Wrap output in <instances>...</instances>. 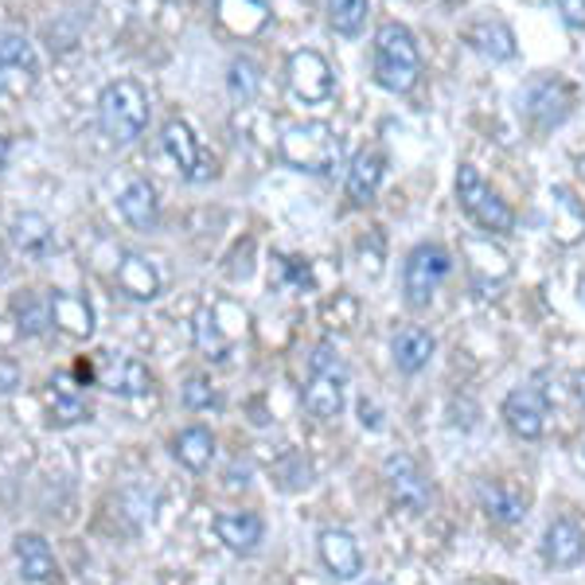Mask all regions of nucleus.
I'll use <instances>...</instances> for the list:
<instances>
[{"label":"nucleus","instance_id":"nucleus-13","mask_svg":"<svg viewBox=\"0 0 585 585\" xmlns=\"http://www.w3.org/2000/svg\"><path fill=\"white\" fill-rule=\"evenodd\" d=\"M317 551H320L325 570L336 577V582H355V577L363 574V551H360V543H355V535L343 531V526H328V531H320Z\"/></svg>","mask_w":585,"mask_h":585},{"label":"nucleus","instance_id":"nucleus-27","mask_svg":"<svg viewBox=\"0 0 585 585\" xmlns=\"http://www.w3.org/2000/svg\"><path fill=\"white\" fill-rule=\"evenodd\" d=\"M117 285H121V292H129L134 301H152L160 292L157 269H152V262L141 258V254H126V258L117 262Z\"/></svg>","mask_w":585,"mask_h":585},{"label":"nucleus","instance_id":"nucleus-29","mask_svg":"<svg viewBox=\"0 0 585 585\" xmlns=\"http://www.w3.org/2000/svg\"><path fill=\"white\" fill-rule=\"evenodd\" d=\"M102 386L109 394H121V398H137V394L149 391V371L141 360H117L114 368L102 375Z\"/></svg>","mask_w":585,"mask_h":585},{"label":"nucleus","instance_id":"nucleus-6","mask_svg":"<svg viewBox=\"0 0 585 585\" xmlns=\"http://www.w3.org/2000/svg\"><path fill=\"white\" fill-rule=\"evenodd\" d=\"M449 274H453V254L442 243L414 246L406 254V266H402V292H406L410 309H426Z\"/></svg>","mask_w":585,"mask_h":585},{"label":"nucleus","instance_id":"nucleus-7","mask_svg":"<svg viewBox=\"0 0 585 585\" xmlns=\"http://www.w3.org/2000/svg\"><path fill=\"white\" fill-rule=\"evenodd\" d=\"M519 109H523L539 129H554L562 126L574 109V91H570L566 78H554V75H539L523 86L519 94Z\"/></svg>","mask_w":585,"mask_h":585},{"label":"nucleus","instance_id":"nucleus-37","mask_svg":"<svg viewBox=\"0 0 585 585\" xmlns=\"http://www.w3.org/2000/svg\"><path fill=\"white\" fill-rule=\"evenodd\" d=\"M20 386V368L12 360H0V394H12Z\"/></svg>","mask_w":585,"mask_h":585},{"label":"nucleus","instance_id":"nucleus-28","mask_svg":"<svg viewBox=\"0 0 585 585\" xmlns=\"http://www.w3.org/2000/svg\"><path fill=\"white\" fill-rule=\"evenodd\" d=\"M325 12L336 35L355 40V35H363V28H368L371 0H325Z\"/></svg>","mask_w":585,"mask_h":585},{"label":"nucleus","instance_id":"nucleus-1","mask_svg":"<svg viewBox=\"0 0 585 585\" xmlns=\"http://www.w3.org/2000/svg\"><path fill=\"white\" fill-rule=\"evenodd\" d=\"M371 75L383 91L406 94L418 86L422 78V47L406 24L386 20L375 32V47H371Z\"/></svg>","mask_w":585,"mask_h":585},{"label":"nucleus","instance_id":"nucleus-3","mask_svg":"<svg viewBox=\"0 0 585 585\" xmlns=\"http://www.w3.org/2000/svg\"><path fill=\"white\" fill-rule=\"evenodd\" d=\"M348 394V368L336 355L332 343H317L309 355V386H305V410L317 422H336L343 414Z\"/></svg>","mask_w":585,"mask_h":585},{"label":"nucleus","instance_id":"nucleus-10","mask_svg":"<svg viewBox=\"0 0 585 585\" xmlns=\"http://www.w3.org/2000/svg\"><path fill=\"white\" fill-rule=\"evenodd\" d=\"M285 75H289V91L297 94L301 102H309V106L328 102V98H332V91H336V78H332V67H328V59L320 55V51H312V47L292 51Z\"/></svg>","mask_w":585,"mask_h":585},{"label":"nucleus","instance_id":"nucleus-35","mask_svg":"<svg viewBox=\"0 0 585 585\" xmlns=\"http://www.w3.org/2000/svg\"><path fill=\"white\" fill-rule=\"evenodd\" d=\"M180 402H184L188 410H211L219 402V394H215V386L208 383V379H188L184 383V391H180Z\"/></svg>","mask_w":585,"mask_h":585},{"label":"nucleus","instance_id":"nucleus-5","mask_svg":"<svg viewBox=\"0 0 585 585\" xmlns=\"http://www.w3.org/2000/svg\"><path fill=\"white\" fill-rule=\"evenodd\" d=\"M457 203L472 223L485 234H511L515 231V211L485 184L477 164H460L457 168Z\"/></svg>","mask_w":585,"mask_h":585},{"label":"nucleus","instance_id":"nucleus-36","mask_svg":"<svg viewBox=\"0 0 585 585\" xmlns=\"http://www.w3.org/2000/svg\"><path fill=\"white\" fill-rule=\"evenodd\" d=\"M554 9L562 12L570 28H585V0H554Z\"/></svg>","mask_w":585,"mask_h":585},{"label":"nucleus","instance_id":"nucleus-19","mask_svg":"<svg viewBox=\"0 0 585 585\" xmlns=\"http://www.w3.org/2000/svg\"><path fill=\"white\" fill-rule=\"evenodd\" d=\"M47 305H51V325H55L63 336H71V340H91L94 336V309L86 297L67 292V289H55L47 297Z\"/></svg>","mask_w":585,"mask_h":585},{"label":"nucleus","instance_id":"nucleus-25","mask_svg":"<svg viewBox=\"0 0 585 585\" xmlns=\"http://www.w3.org/2000/svg\"><path fill=\"white\" fill-rule=\"evenodd\" d=\"M176 460L188 468V472H208L211 460H215V434L208 426H188L176 434L172 442Z\"/></svg>","mask_w":585,"mask_h":585},{"label":"nucleus","instance_id":"nucleus-18","mask_svg":"<svg viewBox=\"0 0 585 585\" xmlns=\"http://www.w3.org/2000/svg\"><path fill=\"white\" fill-rule=\"evenodd\" d=\"M383 176H386L383 149H360L351 157V168H348V200L355 208H368L379 195V188H383Z\"/></svg>","mask_w":585,"mask_h":585},{"label":"nucleus","instance_id":"nucleus-33","mask_svg":"<svg viewBox=\"0 0 585 585\" xmlns=\"http://www.w3.org/2000/svg\"><path fill=\"white\" fill-rule=\"evenodd\" d=\"M195 348H200L208 360H226V351H231V343L223 340V332L215 328V317H211V312H200V317H195Z\"/></svg>","mask_w":585,"mask_h":585},{"label":"nucleus","instance_id":"nucleus-31","mask_svg":"<svg viewBox=\"0 0 585 585\" xmlns=\"http://www.w3.org/2000/svg\"><path fill=\"white\" fill-rule=\"evenodd\" d=\"M12 317H17L20 336L35 340V336H43L51 328V305L40 301L35 292H24V297H17V301H12Z\"/></svg>","mask_w":585,"mask_h":585},{"label":"nucleus","instance_id":"nucleus-32","mask_svg":"<svg viewBox=\"0 0 585 585\" xmlns=\"http://www.w3.org/2000/svg\"><path fill=\"white\" fill-rule=\"evenodd\" d=\"M226 91H231V98L234 102H254L258 98V91H262V71H258V63L254 59H246V55H238L231 63V71H226Z\"/></svg>","mask_w":585,"mask_h":585},{"label":"nucleus","instance_id":"nucleus-2","mask_svg":"<svg viewBox=\"0 0 585 585\" xmlns=\"http://www.w3.org/2000/svg\"><path fill=\"white\" fill-rule=\"evenodd\" d=\"M98 126L114 145H134L149 129V94L134 78H117L98 94Z\"/></svg>","mask_w":585,"mask_h":585},{"label":"nucleus","instance_id":"nucleus-8","mask_svg":"<svg viewBox=\"0 0 585 585\" xmlns=\"http://www.w3.org/2000/svg\"><path fill=\"white\" fill-rule=\"evenodd\" d=\"M40 78V59L28 35L20 32H0V94L4 98H24L35 91Z\"/></svg>","mask_w":585,"mask_h":585},{"label":"nucleus","instance_id":"nucleus-38","mask_svg":"<svg viewBox=\"0 0 585 585\" xmlns=\"http://www.w3.org/2000/svg\"><path fill=\"white\" fill-rule=\"evenodd\" d=\"M9 152H12V141H9L4 134H0V172L9 168Z\"/></svg>","mask_w":585,"mask_h":585},{"label":"nucleus","instance_id":"nucleus-41","mask_svg":"<svg viewBox=\"0 0 585 585\" xmlns=\"http://www.w3.org/2000/svg\"><path fill=\"white\" fill-rule=\"evenodd\" d=\"M582 176H585V160H582Z\"/></svg>","mask_w":585,"mask_h":585},{"label":"nucleus","instance_id":"nucleus-20","mask_svg":"<svg viewBox=\"0 0 585 585\" xmlns=\"http://www.w3.org/2000/svg\"><path fill=\"white\" fill-rule=\"evenodd\" d=\"M12 554H17V566H20V577L32 585H47L59 577V562L55 554H51L47 539L43 535H17V543H12Z\"/></svg>","mask_w":585,"mask_h":585},{"label":"nucleus","instance_id":"nucleus-15","mask_svg":"<svg viewBox=\"0 0 585 585\" xmlns=\"http://www.w3.org/2000/svg\"><path fill=\"white\" fill-rule=\"evenodd\" d=\"M543 559L554 570H574L585 559V526L574 515L551 519L543 535Z\"/></svg>","mask_w":585,"mask_h":585},{"label":"nucleus","instance_id":"nucleus-21","mask_svg":"<svg viewBox=\"0 0 585 585\" xmlns=\"http://www.w3.org/2000/svg\"><path fill=\"white\" fill-rule=\"evenodd\" d=\"M269 4L266 0H215V20L238 40H251L269 24Z\"/></svg>","mask_w":585,"mask_h":585},{"label":"nucleus","instance_id":"nucleus-34","mask_svg":"<svg viewBox=\"0 0 585 585\" xmlns=\"http://www.w3.org/2000/svg\"><path fill=\"white\" fill-rule=\"evenodd\" d=\"M83 418H86V402L75 391L51 394V426H75Z\"/></svg>","mask_w":585,"mask_h":585},{"label":"nucleus","instance_id":"nucleus-4","mask_svg":"<svg viewBox=\"0 0 585 585\" xmlns=\"http://www.w3.org/2000/svg\"><path fill=\"white\" fill-rule=\"evenodd\" d=\"M277 152L289 168L297 172H312V176H325L336 168L340 160V137L332 134V126L325 121H297L281 134L277 141Z\"/></svg>","mask_w":585,"mask_h":585},{"label":"nucleus","instance_id":"nucleus-23","mask_svg":"<svg viewBox=\"0 0 585 585\" xmlns=\"http://www.w3.org/2000/svg\"><path fill=\"white\" fill-rule=\"evenodd\" d=\"M9 234H12V246L32 262H43L51 254V246H55V231H51V223L40 215V211H24V215H17L9 226Z\"/></svg>","mask_w":585,"mask_h":585},{"label":"nucleus","instance_id":"nucleus-11","mask_svg":"<svg viewBox=\"0 0 585 585\" xmlns=\"http://www.w3.org/2000/svg\"><path fill=\"white\" fill-rule=\"evenodd\" d=\"M164 152L172 157V164L180 168V176L184 180H192V184H203V180H211L215 176V157H208V152L200 149V137L192 134V126L188 121H180V117H172L164 126Z\"/></svg>","mask_w":585,"mask_h":585},{"label":"nucleus","instance_id":"nucleus-9","mask_svg":"<svg viewBox=\"0 0 585 585\" xmlns=\"http://www.w3.org/2000/svg\"><path fill=\"white\" fill-rule=\"evenodd\" d=\"M383 480H386V488H391L394 503L414 511V515L429 511V503H434L429 477L422 472V465L410 457V453H391V457L383 460Z\"/></svg>","mask_w":585,"mask_h":585},{"label":"nucleus","instance_id":"nucleus-40","mask_svg":"<svg viewBox=\"0 0 585 585\" xmlns=\"http://www.w3.org/2000/svg\"><path fill=\"white\" fill-rule=\"evenodd\" d=\"M577 394H582V402H585V375H577Z\"/></svg>","mask_w":585,"mask_h":585},{"label":"nucleus","instance_id":"nucleus-16","mask_svg":"<svg viewBox=\"0 0 585 585\" xmlns=\"http://www.w3.org/2000/svg\"><path fill=\"white\" fill-rule=\"evenodd\" d=\"M215 535L226 551L254 554L262 543H266V519H262L258 511H219Z\"/></svg>","mask_w":585,"mask_h":585},{"label":"nucleus","instance_id":"nucleus-30","mask_svg":"<svg viewBox=\"0 0 585 585\" xmlns=\"http://www.w3.org/2000/svg\"><path fill=\"white\" fill-rule=\"evenodd\" d=\"M460 246H465L468 262H472V269H477L480 277H508V274H511L508 254L496 251V246H492V234H485V238L468 234V238H465Z\"/></svg>","mask_w":585,"mask_h":585},{"label":"nucleus","instance_id":"nucleus-39","mask_svg":"<svg viewBox=\"0 0 585 585\" xmlns=\"http://www.w3.org/2000/svg\"><path fill=\"white\" fill-rule=\"evenodd\" d=\"M9 277V258H4V251H0V281Z\"/></svg>","mask_w":585,"mask_h":585},{"label":"nucleus","instance_id":"nucleus-24","mask_svg":"<svg viewBox=\"0 0 585 585\" xmlns=\"http://www.w3.org/2000/svg\"><path fill=\"white\" fill-rule=\"evenodd\" d=\"M117 211L134 231H157L160 223V208H157V192H152L149 180H134L126 192L117 195Z\"/></svg>","mask_w":585,"mask_h":585},{"label":"nucleus","instance_id":"nucleus-12","mask_svg":"<svg viewBox=\"0 0 585 585\" xmlns=\"http://www.w3.org/2000/svg\"><path fill=\"white\" fill-rule=\"evenodd\" d=\"M503 422L523 442H539L546 434V398L535 386H515L503 398Z\"/></svg>","mask_w":585,"mask_h":585},{"label":"nucleus","instance_id":"nucleus-22","mask_svg":"<svg viewBox=\"0 0 585 585\" xmlns=\"http://www.w3.org/2000/svg\"><path fill=\"white\" fill-rule=\"evenodd\" d=\"M551 234L562 246H574L585 238V208L570 188H551Z\"/></svg>","mask_w":585,"mask_h":585},{"label":"nucleus","instance_id":"nucleus-17","mask_svg":"<svg viewBox=\"0 0 585 585\" xmlns=\"http://www.w3.org/2000/svg\"><path fill=\"white\" fill-rule=\"evenodd\" d=\"M434 351H437L434 332L422 325H406L391 336V360L402 375H418V371H426L429 360H434Z\"/></svg>","mask_w":585,"mask_h":585},{"label":"nucleus","instance_id":"nucleus-26","mask_svg":"<svg viewBox=\"0 0 585 585\" xmlns=\"http://www.w3.org/2000/svg\"><path fill=\"white\" fill-rule=\"evenodd\" d=\"M468 43L485 59H492V63L515 59V32L503 20H480V24H472L468 28Z\"/></svg>","mask_w":585,"mask_h":585},{"label":"nucleus","instance_id":"nucleus-14","mask_svg":"<svg viewBox=\"0 0 585 585\" xmlns=\"http://www.w3.org/2000/svg\"><path fill=\"white\" fill-rule=\"evenodd\" d=\"M477 500H480V511H485V515L492 519V523H500V526L523 523L526 508H531L526 492L519 485H511V480H480Z\"/></svg>","mask_w":585,"mask_h":585}]
</instances>
